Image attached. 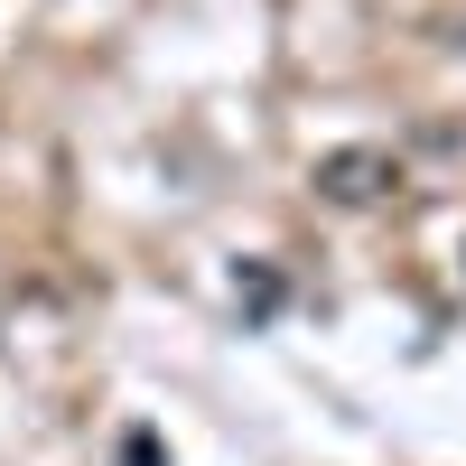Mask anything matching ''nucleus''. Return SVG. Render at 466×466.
<instances>
[{"label": "nucleus", "mask_w": 466, "mask_h": 466, "mask_svg": "<svg viewBox=\"0 0 466 466\" xmlns=\"http://www.w3.org/2000/svg\"><path fill=\"white\" fill-rule=\"evenodd\" d=\"M318 187H336V197H382V187H392V159H382V149H336V159L318 168Z\"/></svg>", "instance_id": "1"}]
</instances>
